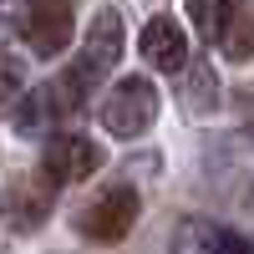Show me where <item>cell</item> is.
Here are the masks:
<instances>
[{
    "label": "cell",
    "instance_id": "2",
    "mask_svg": "<svg viewBox=\"0 0 254 254\" xmlns=\"http://www.w3.org/2000/svg\"><path fill=\"white\" fill-rule=\"evenodd\" d=\"M158 122V87L147 76H127L107 92L102 102V127H107L112 137H137L147 127Z\"/></svg>",
    "mask_w": 254,
    "mask_h": 254
},
{
    "label": "cell",
    "instance_id": "6",
    "mask_svg": "<svg viewBox=\"0 0 254 254\" xmlns=\"http://www.w3.org/2000/svg\"><path fill=\"white\" fill-rule=\"evenodd\" d=\"M20 36L31 41L36 56H56L71 46V5L66 0H36L20 20Z\"/></svg>",
    "mask_w": 254,
    "mask_h": 254
},
{
    "label": "cell",
    "instance_id": "10",
    "mask_svg": "<svg viewBox=\"0 0 254 254\" xmlns=\"http://www.w3.org/2000/svg\"><path fill=\"white\" fill-rule=\"evenodd\" d=\"M214 92H219L214 66H208V61H198L193 76H188V112H208V107H214Z\"/></svg>",
    "mask_w": 254,
    "mask_h": 254
},
{
    "label": "cell",
    "instance_id": "1",
    "mask_svg": "<svg viewBox=\"0 0 254 254\" xmlns=\"http://www.w3.org/2000/svg\"><path fill=\"white\" fill-rule=\"evenodd\" d=\"M117 56H122V15L117 10H97L87 41H81V51H76V61L56 81V92H61L56 102H61V107H81L87 92H97L102 81H107V71L117 66Z\"/></svg>",
    "mask_w": 254,
    "mask_h": 254
},
{
    "label": "cell",
    "instance_id": "12",
    "mask_svg": "<svg viewBox=\"0 0 254 254\" xmlns=\"http://www.w3.org/2000/svg\"><path fill=\"white\" fill-rule=\"evenodd\" d=\"M20 20H26V15H15L10 5H0V46H5V41H10L15 31H20Z\"/></svg>",
    "mask_w": 254,
    "mask_h": 254
},
{
    "label": "cell",
    "instance_id": "4",
    "mask_svg": "<svg viewBox=\"0 0 254 254\" xmlns=\"http://www.w3.org/2000/svg\"><path fill=\"white\" fill-rule=\"evenodd\" d=\"M102 163H107V153H102L92 137H81V132H56V137L46 142V158H41V168H46V183H51V188L92 178Z\"/></svg>",
    "mask_w": 254,
    "mask_h": 254
},
{
    "label": "cell",
    "instance_id": "11",
    "mask_svg": "<svg viewBox=\"0 0 254 254\" xmlns=\"http://www.w3.org/2000/svg\"><path fill=\"white\" fill-rule=\"evenodd\" d=\"M219 46H224V56H229V61H249V56H254V15H239L234 26L224 31Z\"/></svg>",
    "mask_w": 254,
    "mask_h": 254
},
{
    "label": "cell",
    "instance_id": "13",
    "mask_svg": "<svg viewBox=\"0 0 254 254\" xmlns=\"http://www.w3.org/2000/svg\"><path fill=\"white\" fill-rule=\"evenodd\" d=\"M244 203H249V208H254V188H249V193H244Z\"/></svg>",
    "mask_w": 254,
    "mask_h": 254
},
{
    "label": "cell",
    "instance_id": "8",
    "mask_svg": "<svg viewBox=\"0 0 254 254\" xmlns=\"http://www.w3.org/2000/svg\"><path fill=\"white\" fill-rule=\"evenodd\" d=\"M244 15V0H188V20L203 41H224V31Z\"/></svg>",
    "mask_w": 254,
    "mask_h": 254
},
{
    "label": "cell",
    "instance_id": "7",
    "mask_svg": "<svg viewBox=\"0 0 254 254\" xmlns=\"http://www.w3.org/2000/svg\"><path fill=\"white\" fill-rule=\"evenodd\" d=\"M142 56L153 61L158 71H168V76L188 66V36H183V26L173 15H158V20L142 26Z\"/></svg>",
    "mask_w": 254,
    "mask_h": 254
},
{
    "label": "cell",
    "instance_id": "5",
    "mask_svg": "<svg viewBox=\"0 0 254 254\" xmlns=\"http://www.w3.org/2000/svg\"><path fill=\"white\" fill-rule=\"evenodd\" d=\"M51 214V183L46 178H31L20 173L10 178L5 188H0V219H5L15 234H31V229H41Z\"/></svg>",
    "mask_w": 254,
    "mask_h": 254
},
{
    "label": "cell",
    "instance_id": "3",
    "mask_svg": "<svg viewBox=\"0 0 254 254\" xmlns=\"http://www.w3.org/2000/svg\"><path fill=\"white\" fill-rule=\"evenodd\" d=\"M137 193L127 183H117V188H102V193L76 214V229L87 239H97V244H117V239H127L132 234V224H137Z\"/></svg>",
    "mask_w": 254,
    "mask_h": 254
},
{
    "label": "cell",
    "instance_id": "9",
    "mask_svg": "<svg viewBox=\"0 0 254 254\" xmlns=\"http://www.w3.org/2000/svg\"><path fill=\"white\" fill-rule=\"evenodd\" d=\"M26 97V66L15 56H0V112H10Z\"/></svg>",
    "mask_w": 254,
    "mask_h": 254
}]
</instances>
